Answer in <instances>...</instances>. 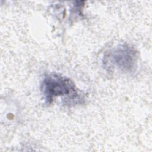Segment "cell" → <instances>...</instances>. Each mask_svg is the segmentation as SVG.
<instances>
[{
  "mask_svg": "<svg viewBox=\"0 0 152 152\" xmlns=\"http://www.w3.org/2000/svg\"><path fill=\"white\" fill-rule=\"evenodd\" d=\"M42 91L47 103H50L56 96H66L74 100L78 94L74 83L68 78L58 75L46 76L42 83Z\"/></svg>",
  "mask_w": 152,
  "mask_h": 152,
  "instance_id": "cell-1",
  "label": "cell"
},
{
  "mask_svg": "<svg viewBox=\"0 0 152 152\" xmlns=\"http://www.w3.org/2000/svg\"><path fill=\"white\" fill-rule=\"evenodd\" d=\"M115 65L124 71H131L135 66L137 52L128 46H122L116 49L111 53Z\"/></svg>",
  "mask_w": 152,
  "mask_h": 152,
  "instance_id": "cell-2",
  "label": "cell"
}]
</instances>
